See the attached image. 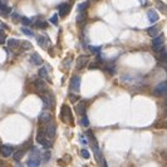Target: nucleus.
<instances>
[{
    "instance_id": "1",
    "label": "nucleus",
    "mask_w": 167,
    "mask_h": 167,
    "mask_svg": "<svg viewBox=\"0 0 167 167\" xmlns=\"http://www.w3.org/2000/svg\"><path fill=\"white\" fill-rule=\"evenodd\" d=\"M60 119L63 121L64 123L67 124H73V117H72V111L69 106H67V104H63L62 106V109H60Z\"/></svg>"
},
{
    "instance_id": "2",
    "label": "nucleus",
    "mask_w": 167,
    "mask_h": 167,
    "mask_svg": "<svg viewBox=\"0 0 167 167\" xmlns=\"http://www.w3.org/2000/svg\"><path fill=\"white\" fill-rule=\"evenodd\" d=\"M36 142H38L40 146H43L44 148H49L50 147V142L46 139L44 128H39L38 132H36Z\"/></svg>"
},
{
    "instance_id": "3",
    "label": "nucleus",
    "mask_w": 167,
    "mask_h": 167,
    "mask_svg": "<svg viewBox=\"0 0 167 167\" xmlns=\"http://www.w3.org/2000/svg\"><path fill=\"white\" fill-rule=\"evenodd\" d=\"M41 101H43V103H44V106L45 107H54V104H55V102H54V97L50 94V93H41Z\"/></svg>"
},
{
    "instance_id": "4",
    "label": "nucleus",
    "mask_w": 167,
    "mask_h": 167,
    "mask_svg": "<svg viewBox=\"0 0 167 167\" xmlns=\"http://www.w3.org/2000/svg\"><path fill=\"white\" fill-rule=\"evenodd\" d=\"M69 88L73 92H79V89H81V77L79 76H73L72 77Z\"/></svg>"
},
{
    "instance_id": "5",
    "label": "nucleus",
    "mask_w": 167,
    "mask_h": 167,
    "mask_svg": "<svg viewBox=\"0 0 167 167\" xmlns=\"http://www.w3.org/2000/svg\"><path fill=\"white\" fill-rule=\"evenodd\" d=\"M44 132H45V136H46V139H48L49 142H52L55 137V124L54 123L49 124L46 128H44Z\"/></svg>"
},
{
    "instance_id": "6",
    "label": "nucleus",
    "mask_w": 167,
    "mask_h": 167,
    "mask_svg": "<svg viewBox=\"0 0 167 167\" xmlns=\"http://www.w3.org/2000/svg\"><path fill=\"white\" fill-rule=\"evenodd\" d=\"M155 96H166V93H167V83L163 81V82H161L160 84H157V87L155 88Z\"/></svg>"
},
{
    "instance_id": "7",
    "label": "nucleus",
    "mask_w": 167,
    "mask_h": 167,
    "mask_svg": "<svg viewBox=\"0 0 167 167\" xmlns=\"http://www.w3.org/2000/svg\"><path fill=\"white\" fill-rule=\"evenodd\" d=\"M27 165H28V167H38L40 165V156L36 155V153H33L28 158Z\"/></svg>"
},
{
    "instance_id": "8",
    "label": "nucleus",
    "mask_w": 167,
    "mask_h": 167,
    "mask_svg": "<svg viewBox=\"0 0 167 167\" xmlns=\"http://www.w3.org/2000/svg\"><path fill=\"white\" fill-rule=\"evenodd\" d=\"M162 46H163V35L155 36V39L152 41V48H153V50L155 52H160Z\"/></svg>"
},
{
    "instance_id": "9",
    "label": "nucleus",
    "mask_w": 167,
    "mask_h": 167,
    "mask_svg": "<svg viewBox=\"0 0 167 167\" xmlns=\"http://www.w3.org/2000/svg\"><path fill=\"white\" fill-rule=\"evenodd\" d=\"M12 13V8L7 4L5 0H0V15L1 17H8Z\"/></svg>"
},
{
    "instance_id": "10",
    "label": "nucleus",
    "mask_w": 167,
    "mask_h": 167,
    "mask_svg": "<svg viewBox=\"0 0 167 167\" xmlns=\"http://www.w3.org/2000/svg\"><path fill=\"white\" fill-rule=\"evenodd\" d=\"M36 41H38V44L41 46V48H44V49H46L48 46H50V39L46 35H38V36H36Z\"/></svg>"
},
{
    "instance_id": "11",
    "label": "nucleus",
    "mask_w": 167,
    "mask_h": 167,
    "mask_svg": "<svg viewBox=\"0 0 167 167\" xmlns=\"http://www.w3.org/2000/svg\"><path fill=\"white\" fill-rule=\"evenodd\" d=\"M34 87L36 91H39L40 93L46 92V83L44 82L43 78H38V79L34 81Z\"/></svg>"
},
{
    "instance_id": "12",
    "label": "nucleus",
    "mask_w": 167,
    "mask_h": 167,
    "mask_svg": "<svg viewBox=\"0 0 167 167\" xmlns=\"http://www.w3.org/2000/svg\"><path fill=\"white\" fill-rule=\"evenodd\" d=\"M76 112L79 114V116H86V112H87V102L86 101H82L79 103H77L76 106Z\"/></svg>"
},
{
    "instance_id": "13",
    "label": "nucleus",
    "mask_w": 167,
    "mask_h": 167,
    "mask_svg": "<svg viewBox=\"0 0 167 167\" xmlns=\"http://www.w3.org/2000/svg\"><path fill=\"white\" fill-rule=\"evenodd\" d=\"M69 10H70V5L68 3H63V4L58 5V15L59 17H65V15L69 13Z\"/></svg>"
},
{
    "instance_id": "14",
    "label": "nucleus",
    "mask_w": 167,
    "mask_h": 167,
    "mask_svg": "<svg viewBox=\"0 0 167 167\" xmlns=\"http://www.w3.org/2000/svg\"><path fill=\"white\" fill-rule=\"evenodd\" d=\"M88 63H89V57L88 55H79V58L77 59V68L78 69H82V68H84Z\"/></svg>"
},
{
    "instance_id": "15",
    "label": "nucleus",
    "mask_w": 167,
    "mask_h": 167,
    "mask_svg": "<svg viewBox=\"0 0 167 167\" xmlns=\"http://www.w3.org/2000/svg\"><path fill=\"white\" fill-rule=\"evenodd\" d=\"M52 121V113L48 111H43L39 114V122L40 123H49Z\"/></svg>"
},
{
    "instance_id": "16",
    "label": "nucleus",
    "mask_w": 167,
    "mask_h": 167,
    "mask_svg": "<svg viewBox=\"0 0 167 167\" xmlns=\"http://www.w3.org/2000/svg\"><path fill=\"white\" fill-rule=\"evenodd\" d=\"M0 152L4 157H9V156L13 155V147L10 144H3L0 146Z\"/></svg>"
},
{
    "instance_id": "17",
    "label": "nucleus",
    "mask_w": 167,
    "mask_h": 167,
    "mask_svg": "<svg viewBox=\"0 0 167 167\" xmlns=\"http://www.w3.org/2000/svg\"><path fill=\"white\" fill-rule=\"evenodd\" d=\"M147 17H148V20H150L151 24H155L158 20V14H157V12H156L155 9H150L148 10V12H147Z\"/></svg>"
},
{
    "instance_id": "18",
    "label": "nucleus",
    "mask_w": 167,
    "mask_h": 167,
    "mask_svg": "<svg viewBox=\"0 0 167 167\" xmlns=\"http://www.w3.org/2000/svg\"><path fill=\"white\" fill-rule=\"evenodd\" d=\"M7 43H8V48L12 50H17L20 46V40L14 39V38H10L9 40H7Z\"/></svg>"
},
{
    "instance_id": "19",
    "label": "nucleus",
    "mask_w": 167,
    "mask_h": 167,
    "mask_svg": "<svg viewBox=\"0 0 167 167\" xmlns=\"http://www.w3.org/2000/svg\"><path fill=\"white\" fill-rule=\"evenodd\" d=\"M30 62H32V64H34V65H40V64H43V58H41L38 53H33L30 55Z\"/></svg>"
},
{
    "instance_id": "20",
    "label": "nucleus",
    "mask_w": 167,
    "mask_h": 167,
    "mask_svg": "<svg viewBox=\"0 0 167 167\" xmlns=\"http://www.w3.org/2000/svg\"><path fill=\"white\" fill-rule=\"evenodd\" d=\"M147 33L150 36H157L158 33H160V28L157 27V25H152V27H150L147 29Z\"/></svg>"
},
{
    "instance_id": "21",
    "label": "nucleus",
    "mask_w": 167,
    "mask_h": 167,
    "mask_svg": "<svg viewBox=\"0 0 167 167\" xmlns=\"http://www.w3.org/2000/svg\"><path fill=\"white\" fill-rule=\"evenodd\" d=\"M25 153H27V148H22V150L17 151V152L14 153V160H15V161H20V160L24 157Z\"/></svg>"
},
{
    "instance_id": "22",
    "label": "nucleus",
    "mask_w": 167,
    "mask_h": 167,
    "mask_svg": "<svg viewBox=\"0 0 167 167\" xmlns=\"http://www.w3.org/2000/svg\"><path fill=\"white\" fill-rule=\"evenodd\" d=\"M88 7H89V1L82 3V4L78 5V12H79V13H86V10H87Z\"/></svg>"
},
{
    "instance_id": "23",
    "label": "nucleus",
    "mask_w": 167,
    "mask_h": 167,
    "mask_svg": "<svg viewBox=\"0 0 167 167\" xmlns=\"http://www.w3.org/2000/svg\"><path fill=\"white\" fill-rule=\"evenodd\" d=\"M20 46H22L23 50H28V49H32V43L25 40H20Z\"/></svg>"
},
{
    "instance_id": "24",
    "label": "nucleus",
    "mask_w": 167,
    "mask_h": 167,
    "mask_svg": "<svg viewBox=\"0 0 167 167\" xmlns=\"http://www.w3.org/2000/svg\"><path fill=\"white\" fill-rule=\"evenodd\" d=\"M35 27L39 29H46L48 28V23L44 22V20H38V22L35 23Z\"/></svg>"
},
{
    "instance_id": "25",
    "label": "nucleus",
    "mask_w": 167,
    "mask_h": 167,
    "mask_svg": "<svg viewBox=\"0 0 167 167\" xmlns=\"http://www.w3.org/2000/svg\"><path fill=\"white\" fill-rule=\"evenodd\" d=\"M87 19V15H86V13H79V15L77 17V24L79 25V24H82V23H84V20Z\"/></svg>"
},
{
    "instance_id": "26",
    "label": "nucleus",
    "mask_w": 167,
    "mask_h": 167,
    "mask_svg": "<svg viewBox=\"0 0 167 167\" xmlns=\"http://www.w3.org/2000/svg\"><path fill=\"white\" fill-rule=\"evenodd\" d=\"M88 49H89L92 53H94V54H99L101 53V49H102V46H93V45H89L88 46Z\"/></svg>"
},
{
    "instance_id": "27",
    "label": "nucleus",
    "mask_w": 167,
    "mask_h": 167,
    "mask_svg": "<svg viewBox=\"0 0 167 167\" xmlns=\"http://www.w3.org/2000/svg\"><path fill=\"white\" fill-rule=\"evenodd\" d=\"M38 74H39V78H43V79H46V78H48V73H46L45 68H40Z\"/></svg>"
},
{
    "instance_id": "28",
    "label": "nucleus",
    "mask_w": 167,
    "mask_h": 167,
    "mask_svg": "<svg viewBox=\"0 0 167 167\" xmlns=\"http://www.w3.org/2000/svg\"><path fill=\"white\" fill-rule=\"evenodd\" d=\"M166 48L165 46H162V48H161V50H160V60H162L163 63L166 62Z\"/></svg>"
},
{
    "instance_id": "29",
    "label": "nucleus",
    "mask_w": 167,
    "mask_h": 167,
    "mask_svg": "<svg viewBox=\"0 0 167 167\" xmlns=\"http://www.w3.org/2000/svg\"><path fill=\"white\" fill-rule=\"evenodd\" d=\"M156 5H157V8H158L163 14H166V10H167V9H166V5H165L163 1H157V3H156Z\"/></svg>"
},
{
    "instance_id": "30",
    "label": "nucleus",
    "mask_w": 167,
    "mask_h": 167,
    "mask_svg": "<svg viewBox=\"0 0 167 167\" xmlns=\"http://www.w3.org/2000/svg\"><path fill=\"white\" fill-rule=\"evenodd\" d=\"M70 63H72V55L67 57V58L64 59V62H63V67L65 68V69H68V67H70Z\"/></svg>"
},
{
    "instance_id": "31",
    "label": "nucleus",
    "mask_w": 167,
    "mask_h": 167,
    "mask_svg": "<svg viewBox=\"0 0 167 167\" xmlns=\"http://www.w3.org/2000/svg\"><path fill=\"white\" fill-rule=\"evenodd\" d=\"M20 20H22L20 23H23L25 27H29V25L32 24V20H30L29 18H27V17H22V18H20Z\"/></svg>"
},
{
    "instance_id": "32",
    "label": "nucleus",
    "mask_w": 167,
    "mask_h": 167,
    "mask_svg": "<svg viewBox=\"0 0 167 167\" xmlns=\"http://www.w3.org/2000/svg\"><path fill=\"white\" fill-rule=\"evenodd\" d=\"M22 32H23L25 35H28V36H34V33H33L29 28H27V27H24V28L22 29Z\"/></svg>"
},
{
    "instance_id": "33",
    "label": "nucleus",
    "mask_w": 167,
    "mask_h": 167,
    "mask_svg": "<svg viewBox=\"0 0 167 167\" xmlns=\"http://www.w3.org/2000/svg\"><path fill=\"white\" fill-rule=\"evenodd\" d=\"M81 155H82V157H83V158H89V157H91L89 151L86 150V148H83V150L81 151Z\"/></svg>"
},
{
    "instance_id": "34",
    "label": "nucleus",
    "mask_w": 167,
    "mask_h": 167,
    "mask_svg": "<svg viewBox=\"0 0 167 167\" xmlns=\"http://www.w3.org/2000/svg\"><path fill=\"white\" fill-rule=\"evenodd\" d=\"M81 123H82V126H83V127H88V126H89V121H88V118H87L86 116H83V117H82Z\"/></svg>"
},
{
    "instance_id": "35",
    "label": "nucleus",
    "mask_w": 167,
    "mask_h": 167,
    "mask_svg": "<svg viewBox=\"0 0 167 167\" xmlns=\"http://www.w3.org/2000/svg\"><path fill=\"white\" fill-rule=\"evenodd\" d=\"M5 39H7V36H5L4 30L0 28V44H4L5 43Z\"/></svg>"
},
{
    "instance_id": "36",
    "label": "nucleus",
    "mask_w": 167,
    "mask_h": 167,
    "mask_svg": "<svg viewBox=\"0 0 167 167\" xmlns=\"http://www.w3.org/2000/svg\"><path fill=\"white\" fill-rule=\"evenodd\" d=\"M50 22L53 25H58V14H54L53 17L50 18Z\"/></svg>"
},
{
    "instance_id": "37",
    "label": "nucleus",
    "mask_w": 167,
    "mask_h": 167,
    "mask_svg": "<svg viewBox=\"0 0 167 167\" xmlns=\"http://www.w3.org/2000/svg\"><path fill=\"white\" fill-rule=\"evenodd\" d=\"M12 19H13L14 23H19V20H20L19 14H18V13H13V14H12Z\"/></svg>"
},
{
    "instance_id": "38",
    "label": "nucleus",
    "mask_w": 167,
    "mask_h": 167,
    "mask_svg": "<svg viewBox=\"0 0 167 167\" xmlns=\"http://www.w3.org/2000/svg\"><path fill=\"white\" fill-rule=\"evenodd\" d=\"M49 158H50V153L49 152H45L44 153V161H48Z\"/></svg>"
},
{
    "instance_id": "39",
    "label": "nucleus",
    "mask_w": 167,
    "mask_h": 167,
    "mask_svg": "<svg viewBox=\"0 0 167 167\" xmlns=\"http://www.w3.org/2000/svg\"><path fill=\"white\" fill-rule=\"evenodd\" d=\"M0 167H8V166H7V163H5V162H3V161H0Z\"/></svg>"
}]
</instances>
